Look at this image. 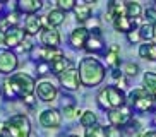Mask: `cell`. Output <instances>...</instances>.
<instances>
[{
  "instance_id": "6da1fadb",
  "label": "cell",
  "mask_w": 156,
  "mask_h": 137,
  "mask_svg": "<svg viewBox=\"0 0 156 137\" xmlns=\"http://www.w3.org/2000/svg\"><path fill=\"white\" fill-rule=\"evenodd\" d=\"M79 77L81 82L87 87L98 86L105 79V67L96 58H91V57L83 58L79 64Z\"/></svg>"
},
{
  "instance_id": "7a4b0ae2",
  "label": "cell",
  "mask_w": 156,
  "mask_h": 137,
  "mask_svg": "<svg viewBox=\"0 0 156 137\" xmlns=\"http://www.w3.org/2000/svg\"><path fill=\"white\" fill-rule=\"evenodd\" d=\"M98 103L103 110H119L125 106V94L120 87L108 86L105 89H101L98 94Z\"/></svg>"
},
{
  "instance_id": "3957f363",
  "label": "cell",
  "mask_w": 156,
  "mask_h": 137,
  "mask_svg": "<svg viewBox=\"0 0 156 137\" xmlns=\"http://www.w3.org/2000/svg\"><path fill=\"white\" fill-rule=\"evenodd\" d=\"M5 137H29L31 134V123L26 115H14L4 123Z\"/></svg>"
},
{
  "instance_id": "277c9868",
  "label": "cell",
  "mask_w": 156,
  "mask_h": 137,
  "mask_svg": "<svg viewBox=\"0 0 156 137\" xmlns=\"http://www.w3.org/2000/svg\"><path fill=\"white\" fill-rule=\"evenodd\" d=\"M7 84L10 86V89L14 91L16 96H21V98H28L33 94L34 91V79L28 74H16L7 81Z\"/></svg>"
},
{
  "instance_id": "5b68a950",
  "label": "cell",
  "mask_w": 156,
  "mask_h": 137,
  "mask_svg": "<svg viewBox=\"0 0 156 137\" xmlns=\"http://www.w3.org/2000/svg\"><path fill=\"white\" fill-rule=\"evenodd\" d=\"M129 100H130L134 108L137 111H142V113L144 111H151L156 106V98L151 93H147L146 89H134L129 94Z\"/></svg>"
},
{
  "instance_id": "8992f818",
  "label": "cell",
  "mask_w": 156,
  "mask_h": 137,
  "mask_svg": "<svg viewBox=\"0 0 156 137\" xmlns=\"http://www.w3.org/2000/svg\"><path fill=\"white\" fill-rule=\"evenodd\" d=\"M130 117H132V110L129 106H122L119 110H112L108 113V120H110V125L113 127H122L125 123L130 122Z\"/></svg>"
},
{
  "instance_id": "52a82bcc",
  "label": "cell",
  "mask_w": 156,
  "mask_h": 137,
  "mask_svg": "<svg viewBox=\"0 0 156 137\" xmlns=\"http://www.w3.org/2000/svg\"><path fill=\"white\" fill-rule=\"evenodd\" d=\"M60 79V84L65 87V89H69V91H76L79 87V82H81V77H79V70H76L74 67L67 68L65 72H62L58 76Z\"/></svg>"
},
{
  "instance_id": "ba28073f",
  "label": "cell",
  "mask_w": 156,
  "mask_h": 137,
  "mask_svg": "<svg viewBox=\"0 0 156 137\" xmlns=\"http://www.w3.org/2000/svg\"><path fill=\"white\" fill-rule=\"evenodd\" d=\"M17 67V57L10 50H0V74H10Z\"/></svg>"
},
{
  "instance_id": "9c48e42d",
  "label": "cell",
  "mask_w": 156,
  "mask_h": 137,
  "mask_svg": "<svg viewBox=\"0 0 156 137\" xmlns=\"http://www.w3.org/2000/svg\"><path fill=\"white\" fill-rule=\"evenodd\" d=\"M24 29L21 27L14 26V27H9L4 34V43L5 46H9V48H14V46H19L21 43L24 41Z\"/></svg>"
},
{
  "instance_id": "30bf717a",
  "label": "cell",
  "mask_w": 156,
  "mask_h": 137,
  "mask_svg": "<svg viewBox=\"0 0 156 137\" xmlns=\"http://www.w3.org/2000/svg\"><path fill=\"white\" fill-rule=\"evenodd\" d=\"M62 122V117L57 110H45L41 115H40V123H41V127L45 128H57Z\"/></svg>"
},
{
  "instance_id": "8fae6325",
  "label": "cell",
  "mask_w": 156,
  "mask_h": 137,
  "mask_svg": "<svg viewBox=\"0 0 156 137\" xmlns=\"http://www.w3.org/2000/svg\"><path fill=\"white\" fill-rule=\"evenodd\" d=\"M40 40H41L43 48H57V46L60 45V34H58L57 29H53V27H45L41 31Z\"/></svg>"
},
{
  "instance_id": "7c38bea8",
  "label": "cell",
  "mask_w": 156,
  "mask_h": 137,
  "mask_svg": "<svg viewBox=\"0 0 156 137\" xmlns=\"http://www.w3.org/2000/svg\"><path fill=\"white\" fill-rule=\"evenodd\" d=\"M36 93H38V98L45 103H50L57 98V89L51 82H40L36 86Z\"/></svg>"
},
{
  "instance_id": "4fadbf2b",
  "label": "cell",
  "mask_w": 156,
  "mask_h": 137,
  "mask_svg": "<svg viewBox=\"0 0 156 137\" xmlns=\"http://www.w3.org/2000/svg\"><path fill=\"white\" fill-rule=\"evenodd\" d=\"M87 38H89V33L86 27H77L70 33V45L74 48H84L87 43Z\"/></svg>"
},
{
  "instance_id": "5bb4252c",
  "label": "cell",
  "mask_w": 156,
  "mask_h": 137,
  "mask_svg": "<svg viewBox=\"0 0 156 137\" xmlns=\"http://www.w3.org/2000/svg\"><path fill=\"white\" fill-rule=\"evenodd\" d=\"M41 7V0H21V2H17V9L24 14H31V16H34V12H38Z\"/></svg>"
},
{
  "instance_id": "9a60e30c",
  "label": "cell",
  "mask_w": 156,
  "mask_h": 137,
  "mask_svg": "<svg viewBox=\"0 0 156 137\" xmlns=\"http://www.w3.org/2000/svg\"><path fill=\"white\" fill-rule=\"evenodd\" d=\"M113 26L115 29L119 33H132L134 27H136V21H132V19H129L127 16H120V17H117L113 21Z\"/></svg>"
},
{
  "instance_id": "2e32d148",
  "label": "cell",
  "mask_w": 156,
  "mask_h": 137,
  "mask_svg": "<svg viewBox=\"0 0 156 137\" xmlns=\"http://www.w3.org/2000/svg\"><path fill=\"white\" fill-rule=\"evenodd\" d=\"M40 57H41L43 62H51V64H55L58 60L64 58V53L58 50V48H41L40 50Z\"/></svg>"
},
{
  "instance_id": "e0dca14e",
  "label": "cell",
  "mask_w": 156,
  "mask_h": 137,
  "mask_svg": "<svg viewBox=\"0 0 156 137\" xmlns=\"http://www.w3.org/2000/svg\"><path fill=\"white\" fill-rule=\"evenodd\" d=\"M24 31L28 34H36L38 31H43L41 29V19L36 17V16H29L24 23Z\"/></svg>"
},
{
  "instance_id": "ac0fdd59",
  "label": "cell",
  "mask_w": 156,
  "mask_h": 137,
  "mask_svg": "<svg viewBox=\"0 0 156 137\" xmlns=\"http://www.w3.org/2000/svg\"><path fill=\"white\" fill-rule=\"evenodd\" d=\"M77 4H79V2H77ZM74 12H76V19H77L79 23H87L89 17H91V5L79 4L77 7L74 9Z\"/></svg>"
},
{
  "instance_id": "d6986e66",
  "label": "cell",
  "mask_w": 156,
  "mask_h": 137,
  "mask_svg": "<svg viewBox=\"0 0 156 137\" xmlns=\"http://www.w3.org/2000/svg\"><path fill=\"white\" fill-rule=\"evenodd\" d=\"M46 21H48L50 27L60 26V24L65 21V12H64V10H60V9H53V10H50V12H48Z\"/></svg>"
},
{
  "instance_id": "ffe728a7",
  "label": "cell",
  "mask_w": 156,
  "mask_h": 137,
  "mask_svg": "<svg viewBox=\"0 0 156 137\" xmlns=\"http://www.w3.org/2000/svg\"><path fill=\"white\" fill-rule=\"evenodd\" d=\"M141 14H142V10L137 2H125V16L129 19L137 21V19H141Z\"/></svg>"
},
{
  "instance_id": "44dd1931",
  "label": "cell",
  "mask_w": 156,
  "mask_h": 137,
  "mask_svg": "<svg viewBox=\"0 0 156 137\" xmlns=\"http://www.w3.org/2000/svg\"><path fill=\"white\" fill-rule=\"evenodd\" d=\"M139 55L146 60H156V45L154 43H144V45H141Z\"/></svg>"
},
{
  "instance_id": "7402d4cb",
  "label": "cell",
  "mask_w": 156,
  "mask_h": 137,
  "mask_svg": "<svg viewBox=\"0 0 156 137\" xmlns=\"http://www.w3.org/2000/svg\"><path fill=\"white\" fill-rule=\"evenodd\" d=\"M87 51H101V48H103V40H101L100 34H93V36L87 38V43L86 46H84Z\"/></svg>"
},
{
  "instance_id": "603a6c76",
  "label": "cell",
  "mask_w": 156,
  "mask_h": 137,
  "mask_svg": "<svg viewBox=\"0 0 156 137\" xmlns=\"http://www.w3.org/2000/svg\"><path fill=\"white\" fill-rule=\"evenodd\" d=\"M144 89L147 93H151L153 96L156 98V74L154 72H146L144 74Z\"/></svg>"
},
{
  "instance_id": "cb8c5ba5",
  "label": "cell",
  "mask_w": 156,
  "mask_h": 137,
  "mask_svg": "<svg viewBox=\"0 0 156 137\" xmlns=\"http://www.w3.org/2000/svg\"><path fill=\"white\" fill-rule=\"evenodd\" d=\"M139 33H141V40H144L146 43L151 41L153 38L156 36V29L151 26V24H142V26L139 27Z\"/></svg>"
},
{
  "instance_id": "d4e9b609",
  "label": "cell",
  "mask_w": 156,
  "mask_h": 137,
  "mask_svg": "<svg viewBox=\"0 0 156 137\" xmlns=\"http://www.w3.org/2000/svg\"><path fill=\"white\" fill-rule=\"evenodd\" d=\"M96 113H93V111H84L83 115H81V125L83 127H86V128H89V127H93V125H96Z\"/></svg>"
},
{
  "instance_id": "484cf974",
  "label": "cell",
  "mask_w": 156,
  "mask_h": 137,
  "mask_svg": "<svg viewBox=\"0 0 156 137\" xmlns=\"http://www.w3.org/2000/svg\"><path fill=\"white\" fill-rule=\"evenodd\" d=\"M106 64L112 65V67H117L120 64V58H119V46L113 45L110 48V51L106 53Z\"/></svg>"
},
{
  "instance_id": "4316f807",
  "label": "cell",
  "mask_w": 156,
  "mask_h": 137,
  "mask_svg": "<svg viewBox=\"0 0 156 137\" xmlns=\"http://www.w3.org/2000/svg\"><path fill=\"white\" fill-rule=\"evenodd\" d=\"M67 68H70V62L67 58H62V60H58V62H55V64H51V72L53 74H62V72H65Z\"/></svg>"
},
{
  "instance_id": "83f0119b",
  "label": "cell",
  "mask_w": 156,
  "mask_h": 137,
  "mask_svg": "<svg viewBox=\"0 0 156 137\" xmlns=\"http://www.w3.org/2000/svg\"><path fill=\"white\" fill-rule=\"evenodd\" d=\"M84 137H105V127L101 125H93V127L86 128V135Z\"/></svg>"
},
{
  "instance_id": "f1b7e54d",
  "label": "cell",
  "mask_w": 156,
  "mask_h": 137,
  "mask_svg": "<svg viewBox=\"0 0 156 137\" xmlns=\"http://www.w3.org/2000/svg\"><path fill=\"white\" fill-rule=\"evenodd\" d=\"M57 5H58V9L60 10H72L77 7V2L76 0H57Z\"/></svg>"
},
{
  "instance_id": "f546056e",
  "label": "cell",
  "mask_w": 156,
  "mask_h": 137,
  "mask_svg": "<svg viewBox=\"0 0 156 137\" xmlns=\"http://www.w3.org/2000/svg\"><path fill=\"white\" fill-rule=\"evenodd\" d=\"M105 137H124V134L119 127L110 125V127H105Z\"/></svg>"
},
{
  "instance_id": "4dcf8cb0",
  "label": "cell",
  "mask_w": 156,
  "mask_h": 137,
  "mask_svg": "<svg viewBox=\"0 0 156 137\" xmlns=\"http://www.w3.org/2000/svg\"><path fill=\"white\" fill-rule=\"evenodd\" d=\"M144 16H146V24H151V26L156 24V9H147Z\"/></svg>"
},
{
  "instance_id": "1f68e13d",
  "label": "cell",
  "mask_w": 156,
  "mask_h": 137,
  "mask_svg": "<svg viewBox=\"0 0 156 137\" xmlns=\"http://www.w3.org/2000/svg\"><path fill=\"white\" fill-rule=\"evenodd\" d=\"M124 72L127 74V76H136V74L139 72V67L136 64H132V62H129V64H125Z\"/></svg>"
},
{
  "instance_id": "d6a6232c",
  "label": "cell",
  "mask_w": 156,
  "mask_h": 137,
  "mask_svg": "<svg viewBox=\"0 0 156 137\" xmlns=\"http://www.w3.org/2000/svg\"><path fill=\"white\" fill-rule=\"evenodd\" d=\"M17 21H19V14L17 12H12V14L7 16V24H10V27H14L16 24H17Z\"/></svg>"
},
{
  "instance_id": "836d02e7",
  "label": "cell",
  "mask_w": 156,
  "mask_h": 137,
  "mask_svg": "<svg viewBox=\"0 0 156 137\" xmlns=\"http://www.w3.org/2000/svg\"><path fill=\"white\" fill-rule=\"evenodd\" d=\"M50 70H51V65H48L46 62L38 64V74H48Z\"/></svg>"
},
{
  "instance_id": "e575fe53",
  "label": "cell",
  "mask_w": 156,
  "mask_h": 137,
  "mask_svg": "<svg viewBox=\"0 0 156 137\" xmlns=\"http://www.w3.org/2000/svg\"><path fill=\"white\" fill-rule=\"evenodd\" d=\"M64 113H65V117H67V118H74L77 111H76V108L70 105V106H64Z\"/></svg>"
},
{
  "instance_id": "d590c367",
  "label": "cell",
  "mask_w": 156,
  "mask_h": 137,
  "mask_svg": "<svg viewBox=\"0 0 156 137\" xmlns=\"http://www.w3.org/2000/svg\"><path fill=\"white\" fill-rule=\"evenodd\" d=\"M127 38H129V41H130V43H136V41L141 40V33L134 29L132 33H129V34H127Z\"/></svg>"
},
{
  "instance_id": "8d00e7d4",
  "label": "cell",
  "mask_w": 156,
  "mask_h": 137,
  "mask_svg": "<svg viewBox=\"0 0 156 137\" xmlns=\"http://www.w3.org/2000/svg\"><path fill=\"white\" fill-rule=\"evenodd\" d=\"M115 79H122V72H120L119 68H113V74H112Z\"/></svg>"
},
{
  "instance_id": "74e56055",
  "label": "cell",
  "mask_w": 156,
  "mask_h": 137,
  "mask_svg": "<svg viewBox=\"0 0 156 137\" xmlns=\"http://www.w3.org/2000/svg\"><path fill=\"white\" fill-rule=\"evenodd\" d=\"M142 137H156V130H147L142 134Z\"/></svg>"
},
{
  "instance_id": "f35d334b",
  "label": "cell",
  "mask_w": 156,
  "mask_h": 137,
  "mask_svg": "<svg viewBox=\"0 0 156 137\" xmlns=\"http://www.w3.org/2000/svg\"><path fill=\"white\" fill-rule=\"evenodd\" d=\"M24 101H26V103H28L29 106L34 105V100H33V96H28V98H24Z\"/></svg>"
},
{
  "instance_id": "ab89813d",
  "label": "cell",
  "mask_w": 156,
  "mask_h": 137,
  "mask_svg": "<svg viewBox=\"0 0 156 137\" xmlns=\"http://www.w3.org/2000/svg\"><path fill=\"white\" fill-rule=\"evenodd\" d=\"M23 50L29 51V50H31V43H28V41H24V46H23Z\"/></svg>"
},
{
  "instance_id": "60d3db41",
  "label": "cell",
  "mask_w": 156,
  "mask_h": 137,
  "mask_svg": "<svg viewBox=\"0 0 156 137\" xmlns=\"http://www.w3.org/2000/svg\"><path fill=\"white\" fill-rule=\"evenodd\" d=\"M120 84H122V87H125V86H127V81H125L124 77H122V79H119V86H120Z\"/></svg>"
},
{
  "instance_id": "b9f144b4",
  "label": "cell",
  "mask_w": 156,
  "mask_h": 137,
  "mask_svg": "<svg viewBox=\"0 0 156 137\" xmlns=\"http://www.w3.org/2000/svg\"><path fill=\"white\" fill-rule=\"evenodd\" d=\"M0 41H4V34L2 33H0Z\"/></svg>"
},
{
  "instance_id": "7bdbcfd3",
  "label": "cell",
  "mask_w": 156,
  "mask_h": 137,
  "mask_svg": "<svg viewBox=\"0 0 156 137\" xmlns=\"http://www.w3.org/2000/svg\"><path fill=\"white\" fill-rule=\"evenodd\" d=\"M0 137H5V134H0Z\"/></svg>"
},
{
  "instance_id": "ee69618b",
  "label": "cell",
  "mask_w": 156,
  "mask_h": 137,
  "mask_svg": "<svg viewBox=\"0 0 156 137\" xmlns=\"http://www.w3.org/2000/svg\"><path fill=\"white\" fill-rule=\"evenodd\" d=\"M70 137H79V135H70Z\"/></svg>"
},
{
  "instance_id": "f6af8a7d",
  "label": "cell",
  "mask_w": 156,
  "mask_h": 137,
  "mask_svg": "<svg viewBox=\"0 0 156 137\" xmlns=\"http://www.w3.org/2000/svg\"><path fill=\"white\" fill-rule=\"evenodd\" d=\"M154 4H156V2H154Z\"/></svg>"
}]
</instances>
